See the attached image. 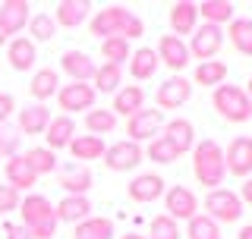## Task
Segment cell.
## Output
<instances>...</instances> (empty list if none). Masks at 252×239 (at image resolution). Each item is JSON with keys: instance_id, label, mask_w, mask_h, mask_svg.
Masks as SVG:
<instances>
[{"instance_id": "cell-1", "label": "cell", "mask_w": 252, "mask_h": 239, "mask_svg": "<svg viewBox=\"0 0 252 239\" xmlns=\"http://www.w3.org/2000/svg\"><path fill=\"white\" fill-rule=\"evenodd\" d=\"M142 31H145V22H142L132 10L117 6V3L98 10L89 19V35H94L98 41H104V38H123V41H132V38H139Z\"/></svg>"}, {"instance_id": "cell-2", "label": "cell", "mask_w": 252, "mask_h": 239, "mask_svg": "<svg viewBox=\"0 0 252 239\" xmlns=\"http://www.w3.org/2000/svg\"><path fill=\"white\" fill-rule=\"evenodd\" d=\"M192 154V177L199 186L211 189H220L224 186V177H227V164H224V148L218 145L215 139H202L195 142V148L189 151Z\"/></svg>"}, {"instance_id": "cell-3", "label": "cell", "mask_w": 252, "mask_h": 239, "mask_svg": "<svg viewBox=\"0 0 252 239\" xmlns=\"http://www.w3.org/2000/svg\"><path fill=\"white\" fill-rule=\"evenodd\" d=\"M16 211L22 214V227L29 230L32 239H51L57 233V214H54L51 198L32 192L26 198H19V208Z\"/></svg>"}, {"instance_id": "cell-4", "label": "cell", "mask_w": 252, "mask_h": 239, "mask_svg": "<svg viewBox=\"0 0 252 239\" xmlns=\"http://www.w3.org/2000/svg\"><path fill=\"white\" fill-rule=\"evenodd\" d=\"M211 107L218 110L220 120L227 123H249L252 120V101L246 98V91L240 85H218L215 94H211Z\"/></svg>"}, {"instance_id": "cell-5", "label": "cell", "mask_w": 252, "mask_h": 239, "mask_svg": "<svg viewBox=\"0 0 252 239\" xmlns=\"http://www.w3.org/2000/svg\"><path fill=\"white\" fill-rule=\"evenodd\" d=\"M205 214H208L215 224H236V220L243 217V202L230 189H211V192L205 195Z\"/></svg>"}, {"instance_id": "cell-6", "label": "cell", "mask_w": 252, "mask_h": 239, "mask_svg": "<svg viewBox=\"0 0 252 239\" xmlns=\"http://www.w3.org/2000/svg\"><path fill=\"white\" fill-rule=\"evenodd\" d=\"M189 57H195V60H202V63H208V60H215L218 57V51L224 47V29H218V26H208V22H202L199 29L189 35Z\"/></svg>"}, {"instance_id": "cell-7", "label": "cell", "mask_w": 252, "mask_h": 239, "mask_svg": "<svg viewBox=\"0 0 252 239\" xmlns=\"http://www.w3.org/2000/svg\"><path fill=\"white\" fill-rule=\"evenodd\" d=\"M142 157H145L142 145H136V142H129V139H120V142H114V145L104 148V164H107V170H114V173L136 170L142 164Z\"/></svg>"}, {"instance_id": "cell-8", "label": "cell", "mask_w": 252, "mask_h": 239, "mask_svg": "<svg viewBox=\"0 0 252 239\" xmlns=\"http://www.w3.org/2000/svg\"><path fill=\"white\" fill-rule=\"evenodd\" d=\"M161 129H164V114L161 110H145L142 107L139 114H132L126 120V135H129V142H136V145L158 139Z\"/></svg>"}, {"instance_id": "cell-9", "label": "cell", "mask_w": 252, "mask_h": 239, "mask_svg": "<svg viewBox=\"0 0 252 239\" xmlns=\"http://www.w3.org/2000/svg\"><path fill=\"white\" fill-rule=\"evenodd\" d=\"M189 98H192V82L183 79V76H170L167 82H161L158 91H155V104H158L161 114L164 110H180Z\"/></svg>"}, {"instance_id": "cell-10", "label": "cell", "mask_w": 252, "mask_h": 239, "mask_svg": "<svg viewBox=\"0 0 252 239\" xmlns=\"http://www.w3.org/2000/svg\"><path fill=\"white\" fill-rule=\"evenodd\" d=\"M94 89L89 82H69V85H60V91H57V104L60 110H66V117L69 114H76V110H94Z\"/></svg>"}, {"instance_id": "cell-11", "label": "cell", "mask_w": 252, "mask_h": 239, "mask_svg": "<svg viewBox=\"0 0 252 239\" xmlns=\"http://www.w3.org/2000/svg\"><path fill=\"white\" fill-rule=\"evenodd\" d=\"M164 208H167L170 220H192L199 214V198L186 186H170L164 192Z\"/></svg>"}, {"instance_id": "cell-12", "label": "cell", "mask_w": 252, "mask_h": 239, "mask_svg": "<svg viewBox=\"0 0 252 239\" xmlns=\"http://www.w3.org/2000/svg\"><path fill=\"white\" fill-rule=\"evenodd\" d=\"M224 164H227V173H233L240 179H249V173H252V139L249 135H236L227 145Z\"/></svg>"}, {"instance_id": "cell-13", "label": "cell", "mask_w": 252, "mask_h": 239, "mask_svg": "<svg viewBox=\"0 0 252 239\" xmlns=\"http://www.w3.org/2000/svg\"><path fill=\"white\" fill-rule=\"evenodd\" d=\"M155 54H158V63H161V66H167V69H173V73H180V69L192 60V57H189L186 41H183V38H177V35H161Z\"/></svg>"}, {"instance_id": "cell-14", "label": "cell", "mask_w": 252, "mask_h": 239, "mask_svg": "<svg viewBox=\"0 0 252 239\" xmlns=\"http://www.w3.org/2000/svg\"><path fill=\"white\" fill-rule=\"evenodd\" d=\"M164 192H167V186H164V179L158 177V173H139V177L126 186V195L136 205H152L158 198H164Z\"/></svg>"}, {"instance_id": "cell-15", "label": "cell", "mask_w": 252, "mask_h": 239, "mask_svg": "<svg viewBox=\"0 0 252 239\" xmlns=\"http://www.w3.org/2000/svg\"><path fill=\"white\" fill-rule=\"evenodd\" d=\"M161 135L170 142L173 148H177L180 157L189 154V151L195 148V126L189 123L186 117H173V120H167V123H164V129H161Z\"/></svg>"}, {"instance_id": "cell-16", "label": "cell", "mask_w": 252, "mask_h": 239, "mask_svg": "<svg viewBox=\"0 0 252 239\" xmlns=\"http://www.w3.org/2000/svg\"><path fill=\"white\" fill-rule=\"evenodd\" d=\"M92 182H94L92 170L82 167V164H69V167H60V170H57V186L66 195H89Z\"/></svg>"}, {"instance_id": "cell-17", "label": "cell", "mask_w": 252, "mask_h": 239, "mask_svg": "<svg viewBox=\"0 0 252 239\" xmlns=\"http://www.w3.org/2000/svg\"><path fill=\"white\" fill-rule=\"evenodd\" d=\"M76 139V120L60 114V117H51V123H47L44 129V148H51L54 154H57L60 148H69V142Z\"/></svg>"}, {"instance_id": "cell-18", "label": "cell", "mask_w": 252, "mask_h": 239, "mask_svg": "<svg viewBox=\"0 0 252 239\" xmlns=\"http://www.w3.org/2000/svg\"><path fill=\"white\" fill-rule=\"evenodd\" d=\"M89 19H92V3L89 0H63V3H57V10H54L57 29H79Z\"/></svg>"}, {"instance_id": "cell-19", "label": "cell", "mask_w": 252, "mask_h": 239, "mask_svg": "<svg viewBox=\"0 0 252 239\" xmlns=\"http://www.w3.org/2000/svg\"><path fill=\"white\" fill-rule=\"evenodd\" d=\"M54 214H57V224H82L85 217H92V202L89 195H63L57 205H54Z\"/></svg>"}, {"instance_id": "cell-20", "label": "cell", "mask_w": 252, "mask_h": 239, "mask_svg": "<svg viewBox=\"0 0 252 239\" xmlns=\"http://www.w3.org/2000/svg\"><path fill=\"white\" fill-rule=\"evenodd\" d=\"M6 60H10V66L16 73H29L32 66H35L38 60V44L32 41V38H10V44H6Z\"/></svg>"}, {"instance_id": "cell-21", "label": "cell", "mask_w": 252, "mask_h": 239, "mask_svg": "<svg viewBox=\"0 0 252 239\" xmlns=\"http://www.w3.org/2000/svg\"><path fill=\"white\" fill-rule=\"evenodd\" d=\"M3 177H6V186L16 189V192H29V189L38 182V177L32 173V167L26 164L22 154L6 157V161H3Z\"/></svg>"}, {"instance_id": "cell-22", "label": "cell", "mask_w": 252, "mask_h": 239, "mask_svg": "<svg viewBox=\"0 0 252 239\" xmlns=\"http://www.w3.org/2000/svg\"><path fill=\"white\" fill-rule=\"evenodd\" d=\"M167 19H170V29H173V35H177V38L192 35V31L199 29V10H195L192 0H177V3L170 6Z\"/></svg>"}, {"instance_id": "cell-23", "label": "cell", "mask_w": 252, "mask_h": 239, "mask_svg": "<svg viewBox=\"0 0 252 239\" xmlns=\"http://www.w3.org/2000/svg\"><path fill=\"white\" fill-rule=\"evenodd\" d=\"M60 69L69 76V82H92L94 76V60L85 51H66L60 57Z\"/></svg>"}, {"instance_id": "cell-24", "label": "cell", "mask_w": 252, "mask_h": 239, "mask_svg": "<svg viewBox=\"0 0 252 239\" xmlns=\"http://www.w3.org/2000/svg\"><path fill=\"white\" fill-rule=\"evenodd\" d=\"M47 123H51V110L44 104H29L19 110V117H16V129L26 132V135H44Z\"/></svg>"}, {"instance_id": "cell-25", "label": "cell", "mask_w": 252, "mask_h": 239, "mask_svg": "<svg viewBox=\"0 0 252 239\" xmlns=\"http://www.w3.org/2000/svg\"><path fill=\"white\" fill-rule=\"evenodd\" d=\"M145 107V91L139 89V85H120V91L114 94V117H126L129 120L132 114H139V110Z\"/></svg>"}, {"instance_id": "cell-26", "label": "cell", "mask_w": 252, "mask_h": 239, "mask_svg": "<svg viewBox=\"0 0 252 239\" xmlns=\"http://www.w3.org/2000/svg\"><path fill=\"white\" fill-rule=\"evenodd\" d=\"M29 91H32V98H35L38 104L57 98V91H60V76H57V69H51V66L38 69V73L32 76V82H29Z\"/></svg>"}, {"instance_id": "cell-27", "label": "cell", "mask_w": 252, "mask_h": 239, "mask_svg": "<svg viewBox=\"0 0 252 239\" xmlns=\"http://www.w3.org/2000/svg\"><path fill=\"white\" fill-rule=\"evenodd\" d=\"M32 19V6L26 0H6V3H0V22H3V29L16 35V31H22L29 26Z\"/></svg>"}, {"instance_id": "cell-28", "label": "cell", "mask_w": 252, "mask_h": 239, "mask_svg": "<svg viewBox=\"0 0 252 239\" xmlns=\"http://www.w3.org/2000/svg\"><path fill=\"white\" fill-rule=\"evenodd\" d=\"M89 85L94 89V94H117L123 85V66H114V63L94 66V76H92Z\"/></svg>"}, {"instance_id": "cell-29", "label": "cell", "mask_w": 252, "mask_h": 239, "mask_svg": "<svg viewBox=\"0 0 252 239\" xmlns=\"http://www.w3.org/2000/svg\"><path fill=\"white\" fill-rule=\"evenodd\" d=\"M195 10H199V19L202 22L224 29V26H230L236 6L230 3V0H202V3H195Z\"/></svg>"}, {"instance_id": "cell-30", "label": "cell", "mask_w": 252, "mask_h": 239, "mask_svg": "<svg viewBox=\"0 0 252 239\" xmlns=\"http://www.w3.org/2000/svg\"><path fill=\"white\" fill-rule=\"evenodd\" d=\"M104 139H98V135H76L73 142H69V154H73V161L79 164H89V161H101L104 157Z\"/></svg>"}, {"instance_id": "cell-31", "label": "cell", "mask_w": 252, "mask_h": 239, "mask_svg": "<svg viewBox=\"0 0 252 239\" xmlns=\"http://www.w3.org/2000/svg\"><path fill=\"white\" fill-rule=\"evenodd\" d=\"M227 38H230V44H233L236 54H243V57H252V19L233 16L230 26H227Z\"/></svg>"}, {"instance_id": "cell-32", "label": "cell", "mask_w": 252, "mask_h": 239, "mask_svg": "<svg viewBox=\"0 0 252 239\" xmlns=\"http://www.w3.org/2000/svg\"><path fill=\"white\" fill-rule=\"evenodd\" d=\"M158 54L152 51V47H139V51H132L129 57V76L136 79V82H145V79H152L158 73Z\"/></svg>"}, {"instance_id": "cell-33", "label": "cell", "mask_w": 252, "mask_h": 239, "mask_svg": "<svg viewBox=\"0 0 252 239\" xmlns=\"http://www.w3.org/2000/svg\"><path fill=\"white\" fill-rule=\"evenodd\" d=\"M192 82L202 85V89H218V85L227 82V63L224 60H208V63H199L192 73Z\"/></svg>"}, {"instance_id": "cell-34", "label": "cell", "mask_w": 252, "mask_h": 239, "mask_svg": "<svg viewBox=\"0 0 252 239\" xmlns=\"http://www.w3.org/2000/svg\"><path fill=\"white\" fill-rule=\"evenodd\" d=\"M22 157H26V164L32 167V173H35V177H47V173L57 170V154H54L51 148H44V145L29 148Z\"/></svg>"}, {"instance_id": "cell-35", "label": "cell", "mask_w": 252, "mask_h": 239, "mask_svg": "<svg viewBox=\"0 0 252 239\" xmlns=\"http://www.w3.org/2000/svg\"><path fill=\"white\" fill-rule=\"evenodd\" d=\"M76 239H114V220L92 214L82 224H76Z\"/></svg>"}, {"instance_id": "cell-36", "label": "cell", "mask_w": 252, "mask_h": 239, "mask_svg": "<svg viewBox=\"0 0 252 239\" xmlns=\"http://www.w3.org/2000/svg\"><path fill=\"white\" fill-rule=\"evenodd\" d=\"M85 129H89V135H98V139H104V135H110L117 129V117L110 107H101V110H89L85 114Z\"/></svg>"}, {"instance_id": "cell-37", "label": "cell", "mask_w": 252, "mask_h": 239, "mask_svg": "<svg viewBox=\"0 0 252 239\" xmlns=\"http://www.w3.org/2000/svg\"><path fill=\"white\" fill-rule=\"evenodd\" d=\"M101 57H104V63L123 66V63H129V57H132V47H129V41H123V38H104V41H101Z\"/></svg>"}, {"instance_id": "cell-38", "label": "cell", "mask_w": 252, "mask_h": 239, "mask_svg": "<svg viewBox=\"0 0 252 239\" xmlns=\"http://www.w3.org/2000/svg\"><path fill=\"white\" fill-rule=\"evenodd\" d=\"M186 239H220V224H215L208 214H195L186 220Z\"/></svg>"}, {"instance_id": "cell-39", "label": "cell", "mask_w": 252, "mask_h": 239, "mask_svg": "<svg viewBox=\"0 0 252 239\" xmlns=\"http://www.w3.org/2000/svg\"><path fill=\"white\" fill-rule=\"evenodd\" d=\"M29 35H32V41H54L57 38V22H54V16L51 13H35L29 19Z\"/></svg>"}, {"instance_id": "cell-40", "label": "cell", "mask_w": 252, "mask_h": 239, "mask_svg": "<svg viewBox=\"0 0 252 239\" xmlns=\"http://www.w3.org/2000/svg\"><path fill=\"white\" fill-rule=\"evenodd\" d=\"M142 151H145V157H148V161H155V164H173V161L180 157L177 148H173L170 142L164 139V135L152 139V142H148V148H142Z\"/></svg>"}, {"instance_id": "cell-41", "label": "cell", "mask_w": 252, "mask_h": 239, "mask_svg": "<svg viewBox=\"0 0 252 239\" xmlns=\"http://www.w3.org/2000/svg\"><path fill=\"white\" fill-rule=\"evenodd\" d=\"M19 145H22V132L16 129V126H0V157H16L19 154Z\"/></svg>"}, {"instance_id": "cell-42", "label": "cell", "mask_w": 252, "mask_h": 239, "mask_svg": "<svg viewBox=\"0 0 252 239\" xmlns=\"http://www.w3.org/2000/svg\"><path fill=\"white\" fill-rule=\"evenodd\" d=\"M145 239H180L177 220H170L167 214H158V217H152V233H148Z\"/></svg>"}, {"instance_id": "cell-43", "label": "cell", "mask_w": 252, "mask_h": 239, "mask_svg": "<svg viewBox=\"0 0 252 239\" xmlns=\"http://www.w3.org/2000/svg\"><path fill=\"white\" fill-rule=\"evenodd\" d=\"M19 208V192L16 189H10L6 182H0V217H6L10 211Z\"/></svg>"}, {"instance_id": "cell-44", "label": "cell", "mask_w": 252, "mask_h": 239, "mask_svg": "<svg viewBox=\"0 0 252 239\" xmlns=\"http://www.w3.org/2000/svg\"><path fill=\"white\" fill-rule=\"evenodd\" d=\"M13 110H16V101H13V94L0 91V126H6V123H10Z\"/></svg>"}, {"instance_id": "cell-45", "label": "cell", "mask_w": 252, "mask_h": 239, "mask_svg": "<svg viewBox=\"0 0 252 239\" xmlns=\"http://www.w3.org/2000/svg\"><path fill=\"white\" fill-rule=\"evenodd\" d=\"M6 239H32L22 224H6Z\"/></svg>"}, {"instance_id": "cell-46", "label": "cell", "mask_w": 252, "mask_h": 239, "mask_svg": "<svg viewBox=\"0 0 252 239\" xmlns=\"http://www.w3.org/2000/svg\"><path fill=\"white\" fill-rule=\"evenodd\" d=\"M236 195H240L243 208H246V205H252V179H246V182H243V189H240V192H236Z\"/></svg>"}, {"instance_id": "cell-47", "label": "cell", "mask_w": 252, "mask_h": 239, "mask_svg": "<svg viewBox=\"0 0 252 239\" xmlns=\"http://www.w3.org/2000/svg\"><path fill=\"white\" fill-rule=\"evenodd\" d=\"M3 44H10V31H6L3 22H0V47H3Z\"/></svg>"}, {"instance_id": "cell-48", "label": "cell", "mask_w": 252, "mask_h": 239, "mask_svg": "<svg viewBox=\"0 0 252 239\" xmlns=\"http://www.w3.org/2000/svg\"><path fill=\"white\" fill-rule=\"evenodd\" d=\"M236 239H252V224H246V227H243V230H240V236H236Z\"/></svg>"}, {"instance_id": "cell-49", "label": "cell", "mask_w": 252, "mask_h": 239, "mask_svg": "<svg viewBox=\"0 0 252 239\" xmlns=\"http://www.w3.org/2000/svg\"><path fill=\"white\" fill-rule=\"evenodd\" d=\"M243 91H246V98L252 101V76H249V82H246V89H243Z\"/></svg>"}, {"instance_id": "cell-50", "label": "cell", "mask_w": 252, "mask_h": 239, "mask_svg": "<svg viewBox=\"0 0 252 239\" xmlns=\"http://www.w3.org/2000/svg\"><path fill=\"white\" fill-rule=\"evenodd\" d=\"M120 239H145L142 233H126V236H120Z\"/></svg>"}, {"instance_id": "cell-51", "label": "cell", "mask_w": 252, "mask_h": 239, "mask_svg": "<svg viewBox=\"0 0 252 239\" xmlns=\"http://www.w3.org/2000/svg\"><path fill=\"white\" fill-rule=\"evenodd\" d=\"M0 170H3V157H0Z\"/></svg>"}]
</instances>
